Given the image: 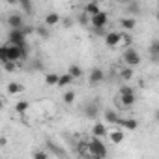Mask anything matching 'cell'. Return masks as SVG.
<instances>
[{
  "label": "cell",
  "mask_w": 159,
  "mask_h": 159,
  "mask_svg": "<svg viewBox=\"0 0 159 159\" xmlns=\"http://www.w3.org/2000/svg\"><path fill=\"white\" fill-rule=\"evenodd\" d=\"M118 99H120V105H122L124 109L133 107V105H135V101H137L135 90H133L131 86H122V88H120V92H118Z\"/></svg>",
  "instance_id": "cell-1"
},
{
  "label": "cell",
  "mask_w": 159,
  "mask_h": 159,
  "mask_svg": "<svg viewBox=\"0 0 159 159\" xmlns=\"http://www.w3.org/2000/svg\"><path fill=\"white\" fill-rule=\"evenodd\" d=\"M88 152H90V155H94V157H107V146L101 142V139L99 137H94L90 142H88Z\"/></svg>",
  "instance_id": "cell-2"
},
{
  "label": "cell",
  "mask_w": 159,
  "mask_h": 159,
  "mask_svg": "<svg viewBox=\"0 0 159 159\" xmlns=\"http://www.w3.org/2000/svg\"><path fill=\"white\" fill-rule=\"evenodd\" d=\"M92 26H94V30L98 32V34H103V28L107 26V23H109V15L107 13H103V11H99V13H96V15H92Z\"/></svg>",
  "instance_id": "cell-3"
},
{
  "label": "cell",
  "mask_w": 159,
  "mask_h": 159,
  "mask_svg": "<svg viewBox=\"0 0 159 159\" xmlns=\"http://www.w3.org/2000/svg\"><path fill=\"white\" fill-rule=\"evenodd\" d=\"M124 62H125V66H129V67H137V66L140 64V54H139V51H135L133 47H127V49L124 51Z\"/></svg>",
  "instance_id": "cell-4"
},
{
  "label": "cell",
  "mask_w": 159,
  "mask_h": 159,
  "mask_svg": "<svg viewBox=\"0 0 159 159\" xmlns=\"http://www.w3.org/2000/svg\"><path fill=\"white\" fill-rule=\"evenodd\" d=\"M8 38H10V43L11 45H25L26 43V36H25L23 28H11Z\"/></svg>",
  "instance_id": "cell-5"
},
{
  "label": "cell",
  "mask_w": 159,
  "mask_h": 159,
  "mask_svg": "<svg viewBox=\"0 0 159 159\" xmlns=\"http://www.w3.org/2000/svg\"><path fill=\"white\" fill-rule=\"evenodd\" d=\"M105 79V73H103V69H99V67H94L92 71H90V86H98L101 81Z\"/></svg>",
  "instance_id": "cell-6"
},
{
  "label": "cell",
  "mask_w": 159,
  "mask_h": 159,
  "mask_svg": "<svg viewBox=\"0 0 159 159\" xmlns=\"http://www.w3.org/2000/svg\"><path fill=\"white\" fill-rule=\"evenodd\" d=\"M120 39H122V34L120 32H109V34H105V45L107 47H116V45H120Z\"/></svg>",
  "instance_id": "cell-7"
},
{
  "label": "cell",
  "mask_w": 159,
  "mask_h": 159,
  "mask_svg": "<svg viewBox=\"0 0 159 159\" xmlns=\"http://www.w3.org/2000/svg\"><path fill=\"white\" fill-rule=\"evenodd\" d=\"M83 111H84L86 118H98V114H99V107H98V103H88V105L83 107Z\"/></svg>",
  "instance_id": "cell-8"
},
{
  "label": "cell",
  "mask_w": 159,
  "mask_h": 159,
  "mask_svg": "<svg viewBox=\"0 0 159 159\" xmlns=\"http://www.w3.org/2000/svg\"><path fill=\"white\" fill-rule=\"evenodd\" d=\"M8 25H10V28H23V17L19 15V13H11L10 17H8Z\"/></svg>",
  "instance_id": "cell-9"
},
{
  "label": "cell",
  "mask_w": 159,
  "mask_h": 159,
  "mask_svg": "<svg viewBox=\"0 0 159 159\" xmlns=\"http://www.w3.org/2000/svg\"><path fill=\"white\" fill-rule=\"evenodd\" d=\"M118 125H122V127H125V129H129V131H135V129L139 127V122L133 120V118H127V120H122V118H120Z\"/></svg>",
  "instance_id": "cell-10"
},
{
  "label": "cell",
  "mask_w": 159,
  "mask_h": 159,
  "mask_svg": "<svg viewBox=\"0 0 159 159\" xmlns=\"http://www.w3.org/2000/svg\"><path fill=\"white\" fill-rule=\"evenodd\" d=\"M92 135H94V137H99V139H103V137L107 135V127H105L103 124L96 122V124H94V127H92Z\"/></svg>",
  "instance_id": "cell-11"
},
{
  "label": "cell",
  "mask_w": 159,
  "mask_h": 159,
  "mask_svg": "<svg viewBox=\"0 0 159 159\" xmlns=\"http://www.w3.org/2000/svg\"><path fill=\"white\" fill-rule=\"evenodd\" d=\"M135 25H137L135 17H124V19H120V26H122L124 30H133Z\"/></svg>",
  "instance_id": "cell-12"
},
{
  "label": "cell",
  "mask_w": 159,
  "mask_h": 159,
  "mask_svg": "<svg viewBox=\"0 0 159 159\" xmlns=\"http://www.w3.org/2000/svg\"><path fill=\"white\" fill-rule=\"evenodd\" d=\"M73 83V77L69 75V73H66V75H60L58 77V83H56V86H60V88H66V86H69Z\"/></svg>",
  "instance_id": "cell-13"
},
{
  "label": "cell",
  "mask_w": 159,
  "mask_h": 159,
  "mask_svg": "<svg viewBox=\"0 0 159 159\" xmlns=\"http://www.w3.org/2000/svg\"><path fill=\"white\" fill-rule=\"evenodd\" d=\"M101 10H99V4L98 2H88V4H84V13H88V15H96V13H99Z\"/></svg>",
  "instance_id": "cell-14"
},
{
  "label": "cell",
  "mask_w": 159,
  "mask_h": 159,
  "mask_svg": "<svg viewBox=\"0 0 159 159\" xmlns=\"http://www.w3.org/2000/svg\"><path fill=\"white\" fill-rule=\"evenodd\" d=\"M23 90H25V86H23L21 83H10V84H8V94H10V96L21 94Z\"/></svg>",
  "instance_id": "cell-15"
},
{
  "label": "cell",
  "mask_w": 159,
  "mask_h": 159,
  "mask_svg": "<svg viewBox=\"0 0 159 159\" xmlns=\"http://www.w3.org/2000/svg\"><path fill=\"white\" fill-rule=\"evenodd\" d=\"M58 23H60V15L54 13V11L45 17V25H47V26H54V25H58Z\"/></svg>",
  "instance_id": "cell-16"
},
{
  "label": "cell",
  "mask_w": 159,
  "mask_h": 159,
  "mask_svg": "<svg viewBox=\"0 0 159 159\" xmlns=\"http://www.w3.org/2000/svg\"><path fill=\"white\" fill-rule=\"evenodd\" d=\"M157 54H159V39H153L150 45V56L153 62H157Z\"/></svg>",
  "instance_id": "cell-17"
},
{
  "label": "cell",
  "mask_w": 159,
  "mask_h": 159,
  "mask_svg": "<svg viewBox=\"0 0 159 159\" xmlns=\"http://www.w3.org/2000/svg\"><path fill=\"white\" fill-rule=\"evenodd\" d=\"M105 120H107L109 124H114V125H118V122H120V116H118L114 111H105Z\"/></svg>",
  "instance_id": "cell-18"
},
{
  "label": "cell",
  "mask_w": 159,
  "mask_h": 159,
  "mask_svg": "<svg viewBox=\"0 0 159 159\" xmlns=\"http://www.w3.org/2000/svg\"><path fill=\"white\" fill-rule=\"evenodd\" d=\"M133 75H135V71H133L129 66H125V67L120 71V79H122V81H131V79H133Z\"/></svg>",
  "instance_id": "cell-19"
},
{
  "label": "cell",
  "mask_w": 159,
  "mask_h": 159,
  "mask_svg": "<svg viewBox=\"0 0 159 159\" xmlns=\"http://www.w3.org/2000/svg\"><path fill=\"white\" fill-rule=\"evenodd\" d=\"M67 73L73 77V79H79L83 75V67L81 66H77V64H73V66H69V69H67Z\"/></svg>",
  "instance_id": "cell-20"
},
{
  "label": "cell",
  "mask_w": 159,
  "mask_h": 159,
  "mask_svg": "<svg viewBox=\"0 0 159 159\" xmlns=\"http://www.w3.org/2000/svg\"><path fill=\"white\" fill-rule=\"evenodd\" d=\"M129 15H139V11H140V6L135 2V0H131V2H127V10H125Z\"/></svg>",
  "instance_id": "cell-21"
},
{
  "label": "cell",
  "mask_w": 159,
  "mask_h": 159,
  "mask_svg": "<svg viewBox=\"0 0 159 159\" xmlns=\"http://www.w3.org/2000/svg\"><path fill=\"white\" fill-rule=\"evenodd\" d=\"M58 73H49V75H45V84L47 86H56V83H58Z\"/></svg>",
  "instance_id": "cell-22"
},
{
  "label": "cell",
  "mask_w": 159,
  "mask_h": 159,
  "mask_svg": "<svg viewBox=\"0 0 159 159\" xmlns=\"http://www.w3.org/2000/svg\"><path fill=\"white\" fill-rule=\"evenodd\" d=\"M26 111H28V101H25V99L17 101V105H15V112H17V114H25Z\"/></svg>",
  "instance_id": "cell-23"
},
{
  "label": "cell",
  "mask_w": 159,
  "mask_h": 159,
  "mask_svg": "<svg viewBox=\"0 0 159 159\" xmlns=\"http://www.w3.org/2000/svg\"><path fill=\"white\" fill-rule=\"evenodd\" d=\"M36 34H38L39 38L47 39V38H49V26H47V25H39V26L36 28Z\"/></svg>",
  "instance_id": "cell-24"
},
{
  "label": "cell",
  "mask_w": 159,
  "mask_h": 159,
  "mask_svg": "<svg viewBox=\"0 0 159 159\" xmlns=\"http://www.w3.org/2000/svg\"><path fill=\"white\" fill-rule=\"evenodd\" d=\"M122 140H124V133H122V131L116 129V131L111 133V142H112V144H120Z\"/></svg>",
  "instance_id": "cell-25"
},
{
  "label": "cell",
  "mask_w": 159,
  "mask_h": 159,
  "mask_svg": "<svg viewBox=\"0 0 159 159\" xmlns=\"http://www.w3.org/2000/svg\"><path fill=\"white\" fill-rule=\"evenodd\" d=\"M2 66H4V69H6L8 73H13V71H17V66H15V62H11V60H6V62H2Z\"/></svg>",
  "instance_id": "cell-26"
},
{
  "label": "cell",
  "mask_w": 159,
  "mask_h": 159,
  "mask_svg": "<svg viewBox=\"0 0 159 159\" xmlns=\"http://www.w3.org/2000/svg\"><path fill=\"white\" fill-rule=\"evenodd\" d=\"M79 155H90V152H88V142H81V144H79Z\"/></svg>",
  "instance_id": "cell-27"
},
{
  "label": "cell",
  "mask_w": 159,
  "mask_h": 159,
  "mask_svg": "<svg viewBox=\"0 0 159 159\" xmlns=\"http://www.w3.org/2000/svg\"><path fill=\"white\" fill-rule=\"evenodd\" d=\"M73 101H75V92H73V90L66 92V94H64V103L69 105V103H73Z\"/></svg>",
  "instance_id": "cell-28"
},
{
  "label": "cell",
  "mask_w": 159,
  "mask_h": 159,
  "mask_svg": "<svg viewBox=\"0 0 159 159\" xmlns=\"http://www.w3.org/2000/svg\"><path fill=\"white\" fill-rule=\"evenodd\" d=\"M8 60V45L0 47V62H6Z\"/></svg>",
  "instance_id": "cell-29"
},
{
  "label": "cell",
  "mask_w": 159,
  "mask_h": 159,
  "mask_svg": "<svg viewBox=\"0 0 159 159\" xmlns=\"http://www.w3.org/2000/svg\"><path fill=\"white\" fill-rule=\"evenodd\" d=\"M19 2L23 4V8L26 10V13H32V2H30V0H19Z\"/></svg>",
  "instance_id": "cell-30"
},
{
  "label": "cell",
  "mask_w": 159,
  "mask_h": 159,
  "mask_svg": "<svg viewBox=\"0 0 159 159\" xmlns=\"http://www.w3.org/2000/svg\"><path fill=\"white\" fill-rule=\"evenodd\" d=\"M120 41H124L127 47H131V41H133V38H131L129 34H122V39H120Z\"/></svg>",
  "instance_id": "cell-31"
},
{
  "label": "cell",
  "mask_w": 159,
  "mask_h": 159,
  "mask_svg": "<svg viewBox=\"0 0 159 159\" xmlns=\"http://www.w3.org/2000/svg\"><path fill=\"white\" fill-rule=\"evenodd\" d=\"M34 157H36V159H47V157H49V153H47V152H43V150H41V152L38 150V152H34Z\"/></svg>",
  "instance_id": "cell-32"
},
{
  "label": "cell",
  "mask_w": 159,
  "mask_h": 159,
  "mask_svg": "<svg viewBox=\"0 0 159 159\" xmlns=\"http://www.w3.org/2000/svg\"><path fill=\"white\" fill-rule=\"evenodd\" d=\"M47 146H49V150H52V152H54V153H56V155H64V152H62V150H60V148H56V146H54V144H51V142H49V144H47Z\"/></svg>",
  "instance_id": "cell-33"
},
{
  "label": "cell",
  "mask_w": 159,
  "mask_h": 159,
  "mask_svg": "<svg viewBox=\"0 0 159 159\" xmlns=\"http://www.w3.org/2000/svg\"><path fill=\"white\" fill-rule=\"evenodd\" d=\"M4 109V99H2V96H0V111Z\"/></svg>",
  "instance_id": "cell-34"
},
{
  "label": "cell",
  "mask_w": 159,
  "mask_h": 159,
  "mask_svg": "<svg viewBox=\"0 0 159 159\" xmlns=\"http://www.w3.org/2000/svg\"><path fill=\"white\" fill-rule=\"evenodd\" d=\"M6 2H8V4H17L19 0H6Z\"/></svg>",
  "instance_id": "cell-35"
},
{
  "label": "cell",
  "mask_w": 159,
  "mask_h": 159,
  "mask_svg": "<svg viewBox=\"0 0 159 159\" xmlns=\"http://www.w3.org/2000/svg\"><path fill=\"white\" fill-rule=\"evenodd\" d=\"M122 2H131V0H122Z\"/></svg>",
  "instance_id": "cell-36"
}]
</instances>
